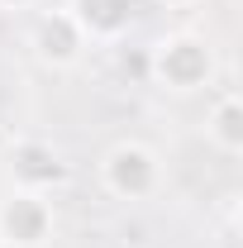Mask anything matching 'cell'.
<instances>
[{
	"label": "cell",
	"mask_w": 243,
	"mask_h": 248,
	"mask_svg": "<svg viewBox=\"0 0 243 248\" xmlns=\"http://www.w3.org/2000/svg\"><path fill=\"white\" fill-rule=\"evenodd\" d=\"M210 72H214V53H210V43L196 38V33H172V38H162L152 48V77L162 86H172V91L205 86Z\"/></svg>",
	"instance_id": "cell-1"
},
{
	"label": "cell",
	"mask_w": 243,
	"mask_h": 248,
	"mask_svg": "<svg viewBox=\"0 0 243 248\" xmlns=\"http://www.w3.org/2000/svg\"><path fill=\"white\" fill-rule=\"evenodd\" d=\"M48 234H53V210L43 191H15L10 201H0V239L10 248H43Z\"/></svg>",
	"instance_id": "cell-2"
},
{
	"label": "cell",
	"mask_w": 243,
	"mask_h": 248,
	"mask_svg": "<svg viewBox=\"0 0 243 248\" xmlns=\"http://www.w3.org/2000/svg\"><path fill=\"white\" fill-rule=\"evenodd\" d=\"M105 186L124 201H143L157 191V157L143 143H115L105 157Z\"/></svg>",
	"instance_id": "cell-3"
},
{
	"label": "cell",
	"mask_w": 243,
	"mask_h": 248,
	"mask_svg": "<svg viewBox=\"0 0 243 248\" xmlns=\"http://www.w3.org/2000/svg\"><path fill=\"white\" fill-rule=\"evenodd\" d=\"M81 43H86V33H81V24L72 19V10H53V15H43L38 29H33V53L48 62V67H67V62H76V58H81Z\"/></svg>",
	"instance_id": "cell-4"
},
{
	"label": "cell",
	"mask_w": 243,
	"mask_h": 248,
	"mask_svg": "<svg viewBox=\"0 0 243 248\" xmlns=\"http://www.w3.org/2000/svg\"><path fill=\"white\" fill-rule=\"evenodd\" d=\"M15 177L24 182V191H43V186H58L67 182V162L58 157L53 143H38V139H24V143H15Z\"/></svg>",
	"instance_id": "cell-5"
},
{
	"label": "cell",
	"mask_w": 243,
	"mask_h": 248,
	"mask_svg": "<svg viewBox=\"0 0 243 248\" xmlns=\"http://www.w3.org/2000/svg\"><path fill=\"white\" fill-rule=\"evenodd\" d=\"M72 19L91 38H120L134 24V0H72Z\"/></svg>",
	"instance_id": "cell-6"
},
{
	"label": "cell",
	"mask_w": 243,
	"mask_h": 248,
	"mask_svg": "<svg viewBox=\"0 0 243 248\" xmlns=\"http://www.w3.org/2000/svg\"><path fill=\"white\" fill-rule=\"evenodd\" d=\"M210 139L224 148V153H239L243 148V100L239 95H224L210 115Z\"/></svg>",
	"instance_id": "cell-7"
},
{
	"label": "cell",
	"mask_w": 243,
	"mask_h": 248,
	"mask_svg": "<svg viewBox=\"0 0 243 248\" xmlns=\"http://www.w3.org/2000/svg\"><path fill=\"white\" fill-rule=\"evenodd\" d=\"M5 10H24V5H33V0H0Z\"/></svg>",
	"instance_id": "cell-8"
},
{
	"label": "cell",
	"mask_w": 243,
	"mask_h": 248,
	"mask_svg": "<svg viewBox=\"0 0 243 248\" xmlns=\"http://www.w3.org/2000/svg\"><path fill=\"white\" fill-rule=\"evenodd\" d=\"M162 5H177V0H162Z\"/></svg>",
	"instance_id": "cell-9"
}]
</instances>
